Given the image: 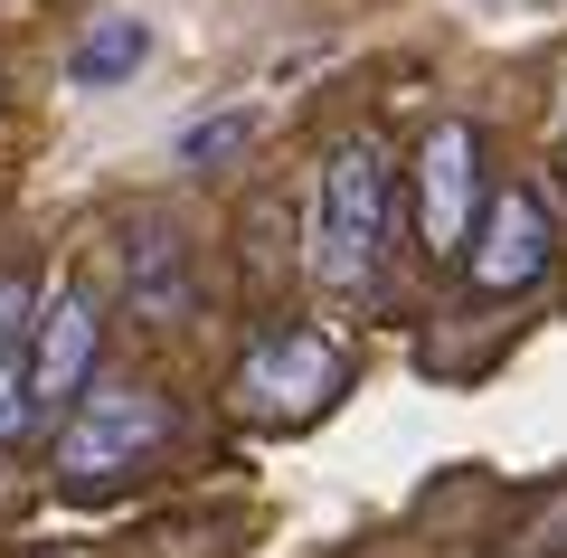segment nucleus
<instances>
[{"instance_id":"9d476101","label":"nucleus","mask_w":567,"mask_h":558,"mask_svg":"<svg viewBox=\"0 0 567 558\" xmlns=\"http://www.w3.org/2000/svg\"><path fill=\"white\" fill-rule=\"evenodd\" d=\"M29 322H39V284H29L20 265H0V351H20Z\"/></svg>"},{"instance_id":"1a4fd4ad","label":"nucleus","mask_w":567,"mask_h":558,"mask_svg":"<svg viewBox=\"0 0 567 558\" xmlns=\"http://www.w3.org/2000/svg\"><path fill=\"white\" fill-rule=\"evenodd\" d=\"M256 133H265L256 104H237V114H208V123H189V133H181V161H189V171H227V161H237Z\"/></svg>"},{"instance_id":"6e6552de","label":"nucleus","mask_w":567,"mask_h":558,"mask_svg":"<svg viewBox=\"0 0 567 558\" xmlns=\"http://www.w3.org/2000/svg\"><path fill=\"white\" fill-rule=\"evenodd\" d=\"M123 275H133V313H181V294H189V256H181V237L171 227H142L133 237V256H123Z\"/></svg>"},{"instance_id":"ddd939ff","label":"nucleus","mask_w":567,"mask_h":558,"mask_svg":"<svg viewBox=\"0 0 567 558\" xmlns=\"http://www.w3.org/2000/svg\"><path fill=\"white\" fill-rule=\"evenodd\" d=\"M511 10H520V0H511Z\"/></svg>"},{"instance_id":"f03ea898","label":"nucleus","mask_w":567,"mask_h":558,"mask_svg":"<svg viewBox=\"0 0 567 558\" xmlns=\"http://www.w3.org/2000/svg\"><path fill=\"white\" fill-rule=\"evenodd\" d=\"M171 436V398L142 379H85V398L58 426V474L66 483H114Z\"/></svg>"},{"instance_id":"39448f33","label":"nucleus","mask_w":567,"mask_h":558,"mask_svg":"<svg viewBox=\"0 0 567 558\" xmlns=\"http://www.w3.org/2000/svg\"><path fill=\"white\" fill-rule=\"evenodd\" d=\"M473 209H483V142H473V123H435L416 142V227H425V246L464 256Z\"/></svg>"},{"instance_id":"7ed1b4c3","label":"nucleus","mask_w":567,"mask_h":558,"mask_svg":"<svg viewBox=\"0 0 567 558\" xmlns=\"http://www.w3.org/2000/svg\"><path fill=\"white\" fill-rule=\"evenodd\" d=\"M548 256H558V237H548V209L529 200V190H492V200L473 209V237H464L473 294H529V284L548 275Z\"/></svg>"},{"instance_id":"f257e3e1","label":"nucleus","mask_w":567,"mask_h":558,"mask_svg":"<svg viewBox=\"0 0 567 558\" xmlns=\"http://www.w3.org/2000/svg\"><path fill=\"white\" fill-rule=\"evenodd\" d=\"M379 237H388V142L350 133L312 190V275L331 294H360L369 265H379Z\"/></svg>"},{"instance_id":"423d86ee","label":"nucleus","mask_w":567,"mask_h":558,"mask_svg":"<svg viewBox=\"0 0 567 558\" xmlns=\"http://www.w3.org/2000/svg\"><path fill=\"white\" fill-rule=\"evenodd\" d=\"M331 379H341V359H331L322 332H275L237 369V398L246 407H312V398H331Z\"/></svg>"},{"instance_id":"20e7f679","label":"nucleus","mask_w":567,"mask_h":558,"mask_svg":"<svg viewBox=\"0 0 567 558\" xmlns=\"http://www.w3.org/2000/svg\"><path fill=\"white\" fill-rule=\"evenodd\" d=\"M95 294L85 284H58V303H48L39 322H29L20 341V369H29V417H58V407L85 398V379H95Z\"/></svg>"},{"instance_id":"f8f14e48","label":"nucleus","mask_w":567,"mask_h":558,"mask_svg":"<svg viewBox=\"0 0 567 558\" xmlns=\"http://www.w3.org/2000/svg\"><path fill=\"white\" fill-rule=\"evenodd\" d=\"M558 171H567V142H558Z\"/></svg>"},{"instance_id":"9b49d317","label":"nucleus","mask_w":567,"mask_h":558,"mask_svg":"<svg viewBox=\"0 0 567 558\" xmlns=\"http://www.w3.org/2000/svg\"><path fill=\"white\" fill-rule=\"evenodd\" d=\"M29 426H39L29 417V369H20V351H0V445L29 436Z\"/></svg>"},{"instance_id":"0eeeda50","label":"nucleus","mask_w":567,"mask_h":558,"mask_svg":"<svg viewBox=\"0 0 567 558\" xmlns=\"http://www.w3.org/2000/svg\"><path fill=\"white\" fill-rule=\"evenodd\" d=\"M142 67H152V29H142V20H95L76 48H66V85H76V95L133 85Z\"/></svg>"}]
</instances>
